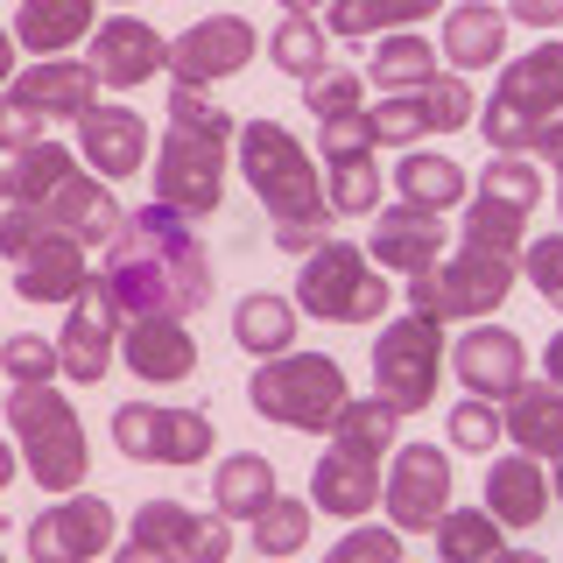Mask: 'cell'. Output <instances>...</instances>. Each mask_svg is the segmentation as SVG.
<instances>
[{"mask_svg": "<svg viewBox=\"0 0 563 563\" xmlns=\"http://www.w3.org/2000/svg\"><path fill=\"white\" fill-rule=\"evenodd\" d=\"M99 296L120 324L141 317H190L211 303V254L190 233V219H176L169 205H141L120 219V233L106 240L99 261Z\"/></svg>", "mask_w": 563, "mask_h": 563, "instance_id": "6da1fadb", "label": "cell"}, {"mask_svg": "<svg viewBox=\"0 0 563 563\" xmlns=\"http://www.w3.org/2000/svg\"><path fill=\"white\" fill-rule=\"evenodd\" d=\"M233 155H240L246 184H254V198L268 205L282 254L303 261L324 240H339V219H331V205H324V169L310 163V148L282 128V120H246L233 134Z\"/></svg>", "mask_w": 563, "mask_h": 563, "instance_id": "7a4b0ae2", "label": "cell"}, {"mask_svg": "<svg viewBox=\"0 0 563 563\" xmlns=\"http://www.w3.org/2000/svg\"><path fill=\"white\" fill-rule=\"evenodd\" d=\"M0 409H8V430H14V451H22V472L49 493V500L85 486V465H92V451H85V422H78V409L57 395V380L14 387Z\"/></svg>", "mask_w": 563, "mask_h": 563, "instance_id": "3957f363", "label": "cell"}, {"mask_svg": "<svg viewBox=\"0 0 563 563\" xmlns=\"http://www.w3.org/2000/svg\"><path fill=\"white\" fill-rule=\"evenodd\" d=\"M345 366L331 360V352H275V360L254 366V380H246V401H254V416L282 422V430H303V437H331V422L345 409Z\"/></svg>", "mask_w": 563, "mask_h": 563, "instance_id": "277c9868", "label": "cell"}, {"mask_svg": "<svg viewBox=\"0 0 563 563\" xmlns=\"http://www.w3.org/2000/svg\"><path fill=\"white\" fill-rule=\"evenodd\" d=\"M515 261L507 254H479V246H457L451 261H437V268H422L401 282V296H409L416 317H430V324H479L507 303V289H515Z\"/></svg>", "mask_w": 563, "mask_h": 563, "instance_id": "5b68a950", "label": "cell"}, {"mask_svg": "<svg viewBox=\"0 0 563 563\" xmlns=\"http://www.w3.org/2000/svg\"><path fill=\"white\" fill-rule=\"evenodd\" d=\"M387 296L395 289H387L380 268L366 261V246H352V240H324L317 254H303V268H296V310L324 317V324H380Z\"/></svg>", "mask_w": 563, "mask_h": 563, "instance_id": "8992f818", "label": "cell"}, {"mask_svg": "<svg viewBox=\"0 0 563 563\" xmlns=\"http://www.w3.org/2000/svg\"><path fill=\"white\" fill-rule=\"evenodd\" d=\"M542 113H563V43H536L521 57H507L500 85H493L479 134L493 155H528V128Z\"/></svg>", "mask_w": 563, "mask_h": 563, "instance_id": "52a82bcc", "label": "cell"}, {"mask_svg": "<svg viewBox=\"0 0 563 563\" xmlns=\"http://www.w3.org/2000/svg\"><path fill=\"white\" fill-rule=\"evenodd\" d=\"M437 374H444V324L401 310L374 339V395L395 416H422L437 395Z\"/></svg>", "mask_w": 563, "mask_h": 563, "instance_id": "ba28073f", "label": "cell"}, {"mask_svg": "<svg viewBox=\"0 0 563 563\" xmlns=\"http://www.w3.org/2000/svg\"><path fill=\"white\" fill-rule=\"evenodd\" d=\"M380 507L401 536H430L451 507V451L444 444H395V465L380 472Z\"/></svg>", "mask_w": 563, "mask_h": 563, "instance_id": "9c48e42d", "label": "cell"}, {"mask_svg": "<svg viewBox=\"0 0 563 563\" xmlns=\"http://www.w3.org/2000/svg\"><path fill=\"white\" fill-rule=\"evenodd\" d=\"M128 542H148L169 563H233V521L219 507H184V500H141L128 521Z\"/></svg>", "mask_w": 563, "mask_h": 563, "instance_id": "30bf717a", "label": "cell"}, {"mask_svg": "<svg viewBox=\"0 0 563 563\" xmlns=\"http://www.w3.org/2000/svg\"><path fill=\"white\" fill-rule=\"evenodd\" d=\"M113 550V500L57 493V507L29 521V563H99Z\"/></svg>", "mask_w": 563, "mask_h": 563, "instance_id": "8fae6325", "label": "cell"}, {"mask_svg": "<svg viewBox=\"0 0 563 563\" xmlns=\"http://www.w3.org/2000/svg\"><path fill=\"white\" fill-rule=\"evenodd\" d=\"M261 49V35L246 14H205V22H190L184 35L169 43V85H198V92H211L219 78H233V70H246V57Z\"/></svg>", "mask_w": 563, "mask_h": 563, "instance_id": "7c38bea8", "label": "cell"}, {"mask_svg": "<svg viewBox=\"0 0 563 563\" xmlns=\"http://www.w3.org/2000/svg\"><path fill=\"white\" fill-rule=\"evenodd\" d=\"M155 205H169L176 219H211L225 198V148L211 141H184V134H163L155 148Z\"/></svg>", "mask_w": 563, "mask_h": 563, "instance_id": "4fadbf2b", "label": "cell"}, {"mask_svg": "<svg viewBox=\"0 0 563 563\" xmlns=\"http://www.w3.org/2000/svg\"><path fill=\"white\" fill-rule=\"evenodd\" d=\"M451 374L465 395H479V401H507L515 387L528 380V345L515 339L507 324H493V317H479V324L465 331V339L451 345Z\"/></svg>", "mask_w": 563, "mask_h": 563, "instance_id": "5bb4252c", "label": "cell"}, {"mask_svg": "<svg viewBox=\"0 0 563 563\" xmlns=\"http://www.w3.org/2000/svg\"><path fill=\"white\" fill-rule=\"evenodd\" d=\"M85 64L99 70V85L134 92V85H148L155 70L169 64V43L141 22V14H113V22H99L92 35H85Z\"/></svg>", "mask_w": 563, "mask_h": 563, "instance_id": "9a60e30c", "label": "cell"}, {"mask_svg": "<svg viewBox=\"0 0 563 563\" xmlns=\"http://www.w3.org/2000/svg\"><path fill=\"white\" fill-rule=\"evenodd\" d=\"M113 339H120V317L106 310L99 282H85V289L70 296L64 331H57V374L78 380V387H99L106 366H113Z\"/></svg>", "mask_w": 563, "mask_h": 563, "instance_id": "2e32d148", "label": "cell"}, {"mask_svg": "<svg viewBox=\"0 0 563 563\" xmlns=\"http://www.w3.org/2000/svg\"><path fill=\"white\" fill-rule=\"evenodd\" d=\"M8 99L29 106V113H57V120H85L99 106V70L85 57H35L8 78Z\"/></svg>", "mask_w": 563, "mask_h": 563, "instance_id": "e0dca14e", "label": "cell"}, {"mask_svg": "<svg viewBox=\"0 0 563 563\" xmlns=\"http://www.w3.org/2000/svg\"><path fill=\"white\" fill-rule=\"evenodd\" d=\"M451 246V225L437 219V211H416V205H387L374 240H366V261H374L380 275H422L437 268Z\"/></svg>", "mask_w": 563, "mask_h": 563, "instance_id": "ac0fdd59", "label": "cell"}, {"mask_svg": "<svg viewBox=\"0 0 563 563\" xmlns=\"http://www.w3.org/2000/svg\"><path fill=\"white\" fill-rule=\"evenodd\" d=\"M120 360H128L134 380L176 387L198 374V339H190L184 317H141V324H120Z\"/></svg>", "mask_w": 563, "mask_h": 563, "instance_id": "d6986e66", "label": "cell"}, {"mask_svg": "<svg viewBox=\"0 0 563 563\" xmlns=\"http://www.w3.org/2000/svg\"><path fill=\"white\" fill-rule=\"evenodd\" d=\"M78 163L106 176V184H120V176H134L148 163V120L134 113V106H92V113L78 120Z\"/></svg>", "mask_w": 563, "mask_h": 563, "instance_id": "ffe728a7", "label": "cell"}, {"mask_svg": "<svg viewBox=\"0 0 563 563\" xmlns=\"http://www.w3.org/2000/svg\"><path fill=\"white\" fill-rule=\"evenodd\" d=\"M43 211H49V225H57L64 240H78V246H106L120 233V219H128V211L113 205V184L92 176V169H78L70 184H57Z\"/></svg>", "mask_w": 563, "mask_h": 563, "instance_id": "44dd1931", "label": "cell"}, {"mask_svg": "<svg viewBox=\"0 0 563 563\" xmlns=\"http://www.w3.org/2000/svg\"><path fill=\"white\" fill-rule=\"evenodd\" d=\"M310 507L331 521H360L380 507V465L374 457H352V451H324L310 465Z\"/></svg>", "mask_w": 563, "mask_h": 563, "instance_id": "7402d4cb", "label": "cell"}, {"mask_svg": "<svg viewBox=\"0 0 563 563\" xmlns=\"http://www.w3.org/2000/svg\"><path fill=\"white\" fill-rule=\"evenodd\" d=\"M486 515L500 528H536L550 515V472H542V457L528 451H507L486 465Z\"/></svg>", "mask_w": 563, "mask_h": 563, "instance_id": "603a6c76", "label": "cell"}, {"mask_svg": "<svg viewBox=\"0 0 563 563\" xmlns=\"http://www.w3.org/2000/svg\"><path fill=\"white\" fill-rule=\"evenodd\" d=\"M92 29H99V0H22L14 49H29V57H70Z\"/></svg>", "mask_w": 563, "mask_h": 563, "instance_id": "cb8c5ba5", "label": "cell"}, {"mask_svg": "<svg viewBox=\"0 0 563 563\" xmlns=\"http://www.w3.org/2000/svg\"><path fill=\"white\" fill-rule=\"evenodd\" d=\"M85 282H92V268H85V246L64 240V233H49L35 254L14 261V296H22V303H70Z\"/></svg>", "mask_w": 563, "mask_h": 563, "instance_id": "d4e9b609", "label": "cell"}, {"mask_svg": "<svg viewBox=\"0 0 563 563\" xmlns=\"http://www.w3.org/2000/svg\"><path fill=\"white\" fill-rule=\"evenodd\" d=\"M500 437L528 457H556L563 451V387L550 380H521L500 409Z\"/></svg>", "mask_w": 563, "mask_h": 563, "instance_id": "484cf974", "label": "cell"}, {"mask_svg": "<svg viewBox=\"0 0 563 563\" xmlns=\"http://www.w3.org/2000/svg\"><path fill=\"white\" fill-rule=\"evenodd\" d=\"M437 57H451L457 70H486L507 57V14L493 8V0H457L444 14V43H437Z\"/></svg>", "mask_w": 563, "mask_h": 563, "instance_id": "4316f807", "label": "cell"}, {"mask_svg": "<svg viewBox=\"0 0 563 563\" xmlns=\"http://www.w3.org/2000/svg\"><path fill=\"white\" fill-rule=\"evenodd\" d=\"M465 198H472V176L457 169L451 155L416 148V155L395 163V205H416V211H437V219H444V211L465 205Z\"/></svg>", "mask_w": 563, "mask_h": 563, "instance_id": "83f0119b", "label": "cell"}, {"mask_svg": "<svg viewBox=\"0 0 563 563\" xmlns=\"http://www.w3.org/2000/svg\"><path fill=\"white\" fill-rule=\"evenodd\" d=\"M444 0H324V35L339 43H374V35H395V29H416L422 14H437Z\"/></svg>", "mask_w": 563, "mask_h": 563, "instance_id": "f1b7e54d", "label": "cell"}, {"mask_svg": "<svg viewBox=\"0 0 563 563\" xmlns=\"http://www.w3.org/2000/svg\"><path fill=\"white\" fill-rule=\"evenodd\" d=\"M78 176V155L64 141H35V148L0 163V205H49V190Z\"/></svg>", "mask_w": 563, "mask_h": 563, "instance_id": "f546056e", "label": "cell"}, {"mask_svg": "<svg viewBox=\"0 0 563 563\" xmlns=\"http://www.w3.org/2000/svg\"><path fill=\"white\" fill-rule=\"evenodd\" d=\"M275 493H282L275 486V465L261 451H225L219 472H211V507H219L225 521H254Z\"/></svg>", "mask_w": 563, "mask_h": 563, "instance_id": "4dcf8cb0", "label": "cell"}, {"mask_svg": "<svg viewBox=\"0 0 563 563\" xmlns=\"http://www.w3.org/2000/svg\"><path fill=\"white\" fill-rule=\"evenodd\" d=\"M437 78V43H422L416 29L374 35V57H366V85L374 92H422Z\"/></svg>", "mask_w": 563, "mask_h": 563, "instance_id": "1f68e13d", "label": "cell"}, {"mask_svg": "<svg viewBox=\"0 0 563 563\" xmlns=\"http://www.w3.org/2000/svg\"><path fill=\"white\" fill-rule=\"evenodd\" d=\"M296 310L289 296H268V289H254V296H240L233 303V339L254 352V360H275V352H289L296 345Z\"/></svg>", "mask_w": 563, "mask_h": 563, "instance_id": "d6a6232c", "label": "cell"}, {"mask_svg": "<svg viewBox=\"0 0 563 563\" xmlns=\"http://www.w3.org/2000/svg\"><path fill=\"white\" fill-rule=\"evenodd\" d=\"M268 64L282 70V78H296V85H310L317 70H331V35L317 14H282L275 35H268Z\"/></svg>", "mask_w": 563, "mask_h": 563, "instance_id": "836d02e7", "label": "cell"}, {"mask_svg": "<svg viewBox=\"0 0 563 563\" xmlns=\"http://www.w3.org/2000/svg\"><path fill=\"white\" fill-rule=\"evenodd\" d=\"M457 246H479V254L521 261V246H528V211L486 198V190H472V198H465V225H457Z\"/></svg>", "mask_w": 563, "mask_h": 563, "instance_id": "e575fe53", "label": "cell"}, {"mask_svg": "<svg viewBox=\"0 0 563 563\" xmlns=\"http://www.w3.org/2000/svg\"><path fill=\"white\" fill-rule=\"evenodd\" d=\"M395 409H387L380 395H345V409H339V422H331V451H352V457H380L395 451Z\"/></svg>", "mask_w": 563, "mask_h": 563, "instance_id": "d590c367", "label": "cell"}, {"mask_svg": "<svg viewBox=\"0 0 563 563\" xmlns=\"http://www.w3.org/2000/svg\"><path fill=\"white\" fill-rule=\"evenodd\" d=\"M430 536H437V563H493L507 550L500 521H493L486 507H444V521H437Z\"/></svg>", "mask_w": 563, "mask_h": 563, "instance_id": "8d00e7d4", "label": "cell"}, {"mask_svg": "<svg viewBox=\"0 0 563 563\" xmlns=\"http://www.w3.org/2000/svg\"><path fill=\"white\" fill-rule=\"evenodd\" d=\"M324 205H331V219H366V211H380L374 155H331L324 163Z\"/></svg>", "mask_w": 563, "mask_h": 563, "instance_id": "74e56055", "label": "cell"}, {"mask_svg": "<svg viewBox=\"0 0 563 563\" xmlns=\"http://www.w3.org/2000/svg\"><path fill=\"white\" fill-rule=\"evenodd\" d=\"M169 134L184 141H211V148H233V113H225L211 92H198V85H169Z\"/></svg>", "mask_w": 563, "mask_h": 563, "instance_id": "f35d334b", "label": "cell"}, {"mask_svg": "<svg viewBox=\"0 0 563 563\" xmlns=\"http://www.w3.org/2000/svg\"><path fill=\"white\" fill-rule=\"evenodd\" d=\"M310 515H317L310 500H289V493H275V500L254 515V550L268 556V563H289V556L310 542Z\"/></svg>", "mask_w": 563, "mask_h": 563, "instance_id": "ab89813d", "label": "cell"}, {"mask_svg": "<svg viewBox=\"0 0 563 563\" xmlns=\"http://www.w3.org/2000/svg\"><path fill=\"white\" fill-rule=\"evenodd\" d=\"M113 451L134 465H163V401H120L113 409Z\"/></svg>", "mask_w": 563, "mask_h": 563, "instance_id": "60d3db41", "label": "cell"}, {"mask_svg": "<svg viewBox=\"0 0 563 563\" xmlns=\"http://www.w3.org/2000/svg\"><path fill=\"white\" fill-rule=\"evenodd\" d=\"M479 190L515 211H536L542 205V163H528V155H493V163L479 169Z\"/></svg>", "mask_w": 563, "mask_h": 563, "instance_id": "b9f144b4", "label": "cell"}, {"mask_svg": "<svg viewBox=\"0 0 563 563\" xmlns=\"http://www.w3.org/2000/svg\"><path fill=\"white\" fill-rule=\"evenodd\" d=\"M0 374H8L14 387H43V380H57V339L14 331V339L0 345Z\"/></svg>", "mask_w": 563, "mask_h": 563, "instance_id": "7bdbcfd3", "label": "cell"}, {"mask_svg": "<svg viewBox=\"0 0 563 563\" xmlns=\"http://www.w3.org/2000/svg\"><path fill=\"white\" fill-rule=\"evenodd\" d=\"M374 113V134L395 141V148H416L422 134H430V113H422V92H380V106H366Z\"/></svg>", "mask_w": 563, "mask_h": 563, "instance_id": "ee69618b", "label": "cell"}, {"mask_svg": "<svg viewBox=\"0 0 563 563\" xmlns=\"http://www.w3.org/2000/svg\"><path fill=\"white\" fill-rule=\"evenodd\" d=\"M303 106H310L317 120L360 113V106H366V78H360V70H339V64H331V70H317V78L303 85Z\"/></svg>", "mask_w": 563, "mask_h": 563, "instance_id": "f6af8a7d", "label": "cell"}, {"mask_svg": "<svg viewBox=\"0 0 563 563\" xmlns=\"http://www.w3.org/2000/svg\"><path fill=\"white\" fill-rule=\"evenodd\" d=\"M211 444V416L205 409H163V465H198Z\"/></svg>", "mask_w": 563, "mask_h": 563, "instance_id": "bcb514c9", "label": "cell"}, {"mask_svg": "<svg viewBox=\"0 0 563 563\" xmlns=\"http://www.w3.org/2000/svg\"><path fill=\"white\" fill-rule=\"evenodd\" d=\"M324 563H409V556H401V528L360 521V528H345V536L331 542V556H324Z\"/></svg>", "mask_w": 563, "mask_h": 563, "instance_id": "7dc6e473", "label": "cell"}, {"mask_svg": "<svg viewBox=\"0 0 563 563\" xmlns=\"http://www.w3.org/2000/svg\"><path fill=\"white\" fill-rule=\"evenodd\" d=\"M422 113H430V134H457L472 113H479V106H472V85L457 78V70H451V78L437 70V78L422 85Z\"/></svg>", "mask_w": 563, "mask_h": 563, "instance_id": "c3c4849f", "label": "cell"}, {"mask_svg": "<svg viewBox=\"0 0 563 563\" xmlns=\"http://www.w3.org/2000/svg\"><path fill=\"white\" fill-rule=\"evenodd\" d=\"M521 282H536V296L550 310H563V233H542V240H528L521 246Z\"/></svg>", "mask_w": 563, "mask_h": 563, "instance_id": "681fc988", "label": "cell"}, {"mask_svg": "<svg viewBox=\"0 0 563 563\" xmlns=\"http://www.w3.org/2000/svg\"><path fill=\"white\" fill-rule=\"evenodd\" d=\"M49 233H57V225H49L43 205H0V261H8V268H14L22 254H35Z\"/></svg>", "mask_w": 563, "mask_h": 563, "instance_id": "f907efd6", "label": "cell"}, {"mask_svg": "<svg viewBox=\"0 0 563 563\" xmlns=\"http://www.w3.org/2000/svg\"><path fill=\"white\" fill-rule=\"evenodd\" d=\"M493 444H500V401L465 395L451 409V451H493Z\"/></svg>", "mask_w": 563, "mask_h": 563, "instance_id": "816d5d0a", "label": "cell"}, {"mask_svg": "<svg viewBox=\"0 0 563 563\" xmlns=\"http://www.w3.org/2000/svg\"><path fill=\"white\" fill-rule=\"evenodd\" d=\"M317 148H324V163L331 155H374L380 148V134H374V113H339V120H317Z\"/></svg>", "mask_w": 563, "mask_h": 563, "instance_id": "f5cc1de1", "label": "cell"}, {"mask_svg": "<svg viewBox=\"0 0 563 563\" xmlns=\"http://www.w3.org/2000/svg\"><path fill=\"white\" fill-rule=\"evenodd\" d=\"M35 141H49V120L0 92V155H22V148H35Z\"/></svg>", "mask_w": 563, "mask_h": 563, "instance_id": "db71d44e", "label": "cell"}, {"mask_svg": "<svg viewBox=\"0 0 563 563\" xmlns=\"http://www.w3.org/2000/svg\"><path fill=\"white\" fill-rule=\"evenodd\" d=\"M528 163H542V169L563 163V113H542L536 128H528Z\"/></svg>", "mask_w": 563, "mask_h": 563, "instance_id": "11a10c76", "label": "cell"}, {"mask_svg": "<svg viewBox=\"0 0 563 563\" xmlns=\"http://www.w3.org/2000/svg\"><path fill=\"white\" fill-rule=\"evenodd\" d=\"M507 22H528V29H556L563 22V0H507Z\"/></svg>", "mask_w": 563, "mask_h": 563, "instance_id": "9f6ffc18", "label": "cell"}, {"mask_svg": "<svg viewBox=\"0 0 563 563\" xmlns=\"http://www.w3.org/2000/svg\"><path fill=\"white\" fill-rule=\"evenodd\" d=\"M542 380H550V387H563V331H556L550 345H542Z\"/></svg>", "mask_w": 563, "mask_h": 563, "instance_id": "6f0895ef", "label": "cell"}, {"mask_svg": "<svg viewBox=\"0 0 563 563\" xmlns=\"http://www.w3.org/2000/svg\"><path fill=\"white\" fill-rule=\"evenodd\" d=\"M113 563H169V556H163V550H148V542H120Z\"/></svg>", "mask_w": 563, "mask_h": 563, "instance_id": "680465c9", "label": "cell"}, {"mask_svg": "<svg viewBox=\"0 0 563 563\" xmlns=\"http://www.w3.org/2000/svg\"><path fill=\"white\" fill-rule=\"evenodd\" d=\"M14 70H22V64H14V35L0 29V92H8V78H14Z\"/></svg>", "mask_w": 563, "mask_h": 563, "instance_id": "91938a15", "label": "cell"}, {"mask_svg": "<svg viewBox=\"0 0 563 563\" xmlns=\"http://www.w3.org/2000/svg\"><path fill=\"white\" fill-rule=\"evenodd\" d=\"M14 472H22V457H14V444H0V493H8Z\"/></svg>", "mask_w": 563, "mask_h": 563, "instance_id": "94428289", "label": "cell"}, {"mask_svg": "<svg viewBox=\"0 0 563 563\" xmlns=\"http://www.w3.org/2000/svg\"><path fill=\"white\" fill-rule=\"evenodd\" d=\"M493 563H550V556H536V550H500Z\"/></svg>", "mask_w": 563, "mask_h": 563, "instance_id": "6125c7cd", "label": "cell"}, {"mask_svg": "<svg viewBox=\"0 0 563 563\" xmlns=\"http://www.w3.org/2000/svg\"><path fill=\"white\" fill-rule=\"evenodd\" d=\"M324 0H282V14H317Z\"/></svg>", "mask_w": 563, "mask_h": 563, "instance_id": "be15d7a7", "label": "cell"}, {"mask_svg": "<svg viewBox=\"0 0 563 563\" xmlns=\"http://www.w3.org/2000/svg\"><path fill=\"white\" fill-rule=\"evenodd\" d=\"M550 493H556V500H563V451L550 457Z\"/></svg>", "mask_w": 563, "mask_h": 563, "instance_id": "e7e4bbea", "label": "cell"}, {"mask_svg": "<svg viewBox=\"0 0 563 563\" xmlns=\"http://www.w3.org/2000/svg\"><path fill=\"white\" fill-rule=\"evenodd\" d=\"M0 563H8V550H0Z\"/></svg>", "mask_w": 563, "mask_h": 563, "instance_id": "03108f58", "label": "cell"}, {"mask_svg": "<svg viewBox=\"0 0 563 563\" xmlns=\"http://www.w3.org/2000/svg\"><path fill=\"white\" fill-rule=\"evenodd\" d=\"M556 211H563V198H556Z\"/></svg>", "mask_w": 563, "mask_h": 563, "instance_id": "003e7915", "label": "cell"}]
</instances>
